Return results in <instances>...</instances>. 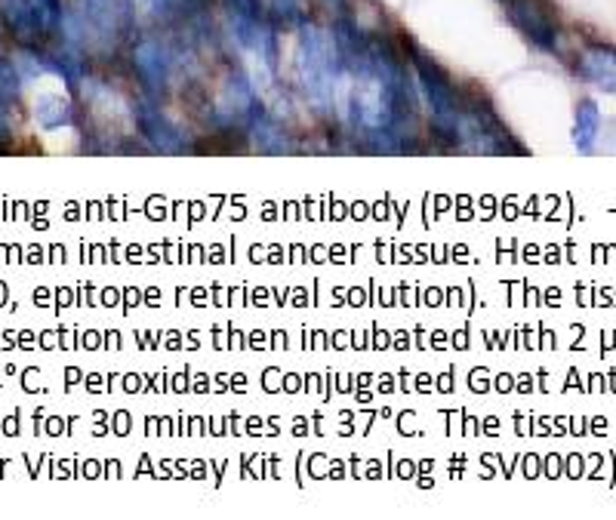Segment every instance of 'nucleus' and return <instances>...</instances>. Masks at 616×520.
<instances>
[{"mask_svg":"<svg viewBox=\"0 0 616 520\" xmlns=\"http://www.w3.org/2000/svg\"><path fill=\"white\" fill-rule=\"evenodd\" d=\"M509 16L530 44H536L540 50H558L561 22L548 0H509Z\"/></svg>","mask_w":616,"mask_h":520,"instance_id":"nucleus-1","label":"nucleus"},{"mask_svg":"<svg viewBox=\"0 0 616 520\" xmlns=\"http://www.w3.org/2000/svg\"><path fill=\"white\" fill-rule=\"evenodd\" d=\"M577 74L616 96V47H589L577 62Z\"/></svg>","mask_w":616,"mask_h":520,"instance_id":"nucleus-2","label":"nucleus"},{"mask_svg":"<svg viewBox=\"0 0 616 520\" xmlns=\"http://www.w3.org/2000/svg\"><path fill=\"white\" fill-rule=\"evenodd\" d=\"M601 130V111L599 105L592 99H582L580 108H577V130H573V140H577V148L589 152L595 140H599Z\"/></svg>","mask_w":616,"mask_h":520,"instance_id":"nucleus-3","label":"nucleus"}]
</instances>
